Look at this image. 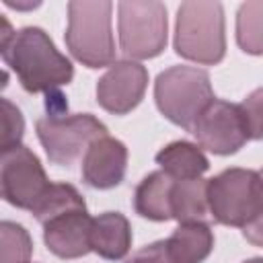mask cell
Instances as JSON below:
<instances>
[{
    "label": "cell",
    "mask_w": 263,
    "mask_h": 263,
    "mask_svg": "<svg viewBox=\"0 0 263 263\" xmlns=\"http://www.w3.org/2000/svg\"><path fill=\"white\" fill-rule=\"evenodd\" d=\"M242 236L255 245V247H263V212H257L245 226H242Z\"/></svg>",
    "instance_id": "obj_24"
},
{
    "label": "cell",
    "mask_w": 263,
    "mask_h": 263,
    "mask_svg": "<svg viewBox=\"0 0 263 263\" xmlns=\"http://www.w3.org/2000/svg\"><path fill=\"white\" fill-rule=\"evenodd\" d=\"M156 164H160V168L177 181L199 179L210 168V160L203 154L201 146L187 140H177L166 144L156 154Z\"/></svg>",
    "instance_id": "obj_15"
},
{
    "label": "cell",
    "mask_w": 263,
    "mask_h": 263,
    "mask_svg": "<svg viewBox=\"0 0 263 263\" xmlns=\"http://www.w3.org/2000/svg\"><path fill=\"white\" fill-rule=\"evenodd\" d=\"M132 226L119 212H105L92 218L90 251L109 261H119L129 253Z\"/></svg>",
    "instance_id": "obj_13"
},
{
    "label": "cell",
    "mask_w": 263,
    "mask_h": 263,
    "mask_svg": "<svg viewBox=\"0 0 263 263\" xmlns=\"http://www.w3.org/2000/svg\"><path fill=\"white\" fill-rule=\"evenodd\" d=\"M4 64L16 74L21 86L31 92H53L74 78L72 62L53 45L41 27H23L12 31L2 16V43Z\"/></svg>",
    "instance_id": "obj_1"
},
{
    "label": "cell",
    "mask_w": 263,
    "mask_h": 263,
    "mask_svg": "<svg viewBox=\"0 0 263 263\" xmlns=\"http://www.w3.org/2000/svg\"><path fill=\"white\" fill-rule=\"evenodd\" d=\"M177 179H173L168 173L154 171L146 175L136 191H134V208L142 218L154 220V222H166L173 220V208H171V195L173 185Z\"/></svg>",
    "instance_id": "obj_14"
},
{
    "label": "cell",
    "mask_w": 263,
    "mask_h": 263,
    "mask_svg": "<svg viewBox=\"0 0 263 263\" xmlns=\"http://www.w3.org/2000/svg\"><path fill=\"white\" fill-rule=\"evenodd\" d=\"M175 51L191 62L214 66L224 60V6L210 0H189L177 10Z\"/></svg>",
    "instance_id": "obj_3"
},
{
    "label": "cell",
    "mask_w": 263,
    "mask_h": 263,
    "mask_svg": "<svg viewBox=\"0 0 263 263\" xmlns=\"http://www.w3.org/2000/svg\"><path fill=\"white\" fill-rule=\"evenodd\" d=\"M68 210H86L84 197L78 193V189L70 183H51L45 197L39 201V205L31 212L37 222L45 224L53 216H60Z\"/></svg>",
    "instance_id": "obj_19"
},
{
    "label": "cell",
    "mask_w": 263,
    "mask_h": 263,
    "mask_svg": "<svg viewBox=\"0 0 263 263\" xmlns=\"http://www.w3.org/2000/svg\"><path fill=\"white\" fill-rule=\"evenodd\" d=\"M191 134L201 148L220 156L238 152L249 140L240 107L222 99H214L203 109Z\"/></svg>",
    "instance_id": "obj_9"
},
{
    "label": "cell",
    "mask_w": 263,
    "mask_h": 263,
    "mask_svg": "<svg viewBox=\"0 0 263 263\" xmlns=\"http://www.w3.org/2000/svg\"><path fill=\"white\" fill-rule=\"evenodd\" d=\"M257 195H259V212H263V168L257 171Z\"/></svg>",
    "instance_id": "obj_25"
},
{
    "label": "cell",
    "mask_w": 263,
    "mask_h": 263,
    "mask_svg": "<svg viewBox=\"0 0 263 263\" xmlns=\"http://www.w3.org/2000/svg\"><path fill=\"white\" fill-rule=\"evenodd\" d=\"M0 263H29L33 240L21 224L4 220L0 224Z\"/></svg>",
    "instance_id": "obj_20"
},
{
    "label": "cell",
    "mask_w": 263,
    "mask_h": 263,
    "mask_svg": "<svg viewBox=\"0 0 263 263\" xmlns=\"http://www.w3.org/2000/svg\"><path fill=\"white\" fill-rule=\"evenodd\" d=\"M125 263H177V261L171 255L166 240H156L138 249Z\"/></svg>",
    "instance_id": "obj_23"
},
{
    "label": "cell",
    "mask_w": 263,
    "mask_h": 263,
    "mask_svg": "<svg viewBox=\"0 0 263 263\" xmlns=\"http://www.w3.org/2000/svg\"><path fill=\"white\" fill-rule=\"evenodd\" d=\"M47 179L39 158L25 144L12 146L0 158V193L6 203L33 212L49 191Z\"/></svg>",
    "instance_id": "obj_8"
},
{
    "label": "cell",
    "mask_w": 263,
    "mask_h": 263,
    "mask_svg": "<svg viewBox=\"0 0 263 263\" xmlns=\"http://www.w3.org/2000/svg\"><path fill=\"white\" fill-rule=\"evenodd\" d=\"M236 43L245 53H263V0H249L238 6Z\"/></svg>",
    "instance_id": "obj_18"
},
{
    "label": "cell",
    "mask_w": 263,
    "mask_h": 263,
    "mask_svg": "<svg viewBox=\"0 0 263 263\" xmlns=\"http://www.w3.org/2000/svg\"><path fill=\"white\" fill-rule=\"evenodd\" d=\"M245 263H263V257H253V259H247Z\"/></svg>",
    "instance_id": "obj_26"
},
{
    "label": "cell",
    "mask_w": 263,
    "mask_h": 263,
    "mask_svg": "<svg viewBox=\"0 0 263 263\" xmlns=\"http://www.w3.org/2000/svg\"><path fill=\"white\" fill-rule=\"evenodd\" d=\"M166 245L177 263H201L214 249V232L210 224L185 222L175 228L166 238Z\"/></svg>",
    "instance_id": "obj_17"
},
{
    "label": "cell",
    "mask_w": 263,
    "mask_h": 263,
    "mask_svg": "<svg viewBox=\"0 0 263 263\" xmlns=\"http://www.w3.org/2000/svg\"><path fill=\"white\" fill-rule=\"evenodd\" d=\"M47 109V115L37 119L35 129L49 162L58 166H72L76 160L84 158L95 140L107 136V125L90 113L68 115L64 113L68 107Z\"/></svg>",
    "instance_id": "obj_5"
},
{
    "label": "cell",
    "mask_w": 263,
    "mask_h": 263,
    "mask_svg": "<svg viewBox=\"0 0 263 263\" xmlns=\"http://www.w3.org/2000/svg\"><path fill=\"white\" fill-rule=\"evenodd\" d=\"M214 99L210 74L203 68L171 66L156 76L154 101L158 111L185 132H193L195 121Z\"/></svg>",
    "instance_id": "obj_4"
},
{
    "label": "cell",
    "mask_w": 263,
    "mask_h": 263,
    "mask_svg": "<svg viewBox=\"0 0 263 263\" xmlns=\"http://www.w3.org/2000/svg\"><path fill=\"white\" fill-rule=\"evenodd\" d=\"M109 0L68 2L66 47L86 68H105L115 64V39L111 31Z\"/></svg>",
    "instance_id": "obj_2"
},
{
    "label": "cell",
    "mask_w": 263,
    "mask_h": 263,
    "mask_svg": "<svg viewBox=\"0 0 263 263\" xmlns=\"http://www.w3.org/2000/svg\"><path fill=\"white\" fill-rule=\"evenodd\" d=\"M92 218L86 210H68L43 224L47 249L62 259H78L90 253Z\"/></svg>",
    "instance_id": "obj_12"
},
{
    "label": "cell",
    "mask_w": 263,
    "mask_h": 263,
    "mask_svg": "<svg viewBox=\"0 0 263 263\" xmlns=\"http://www.w3.org/2000/svg\"><path fill=\"white\" fill-rule=\"evenodd\" d=\"M119 49L127 60H150L166 47V6L158 0H123L117 4Z\"/></svg>",
    "instance_id": "obj_6"
},
{
    "label": "cell",
    "mask_w": 263,
    "mask_h": 263,
    "mask_svg": "<svg viewBox=\"0 0 263 263\" xmlns=\"http://www.w3.org/2000/svg\"><path fill=\"white\" fill-rule=\"evenodd\" d=\"M127 171V148L109 134L95 140L82 158V181L92 189L119 185Z\"/></svg>",
    "instance_id": "obj_11"
},
{
    "label": "cell",
    "mask_w": 263,
    "mask_h": 263,
    "mask_svg": "<svg viewBox=\"0 0 263 263\" xmlns=\"http://www.w3.org/2000/svg\"><path fill=\"white\" fill-rule=\"evenodd\" d=\"M173 218L179 224L185 222H214L208 201V179H185L175 181L171 195Z\"/></svg>",
    "instance_id": "obj_16"
},
{
    "label": "cell",
    "mask_w": 263,
    "mask_h": 263,
    "mask_svg": "<svg viewBox=\"0 0 263 263\" xmlns=\"http://www.w3.org/2000/svg\"><path fill=\"white\" fill-rule=\"evenodd\" d=\"M249 140H263V86L255 88L240 105Z\"/></svg>",
    "instance_id": "obj_22"
},
{
    "label": "cell",
    "mask_w": 263,
    "mask_h": 263,
    "mask_svg": "<svg viewBox=\"0 0 263 263\" xmlns=\"http://www.w3.org/2000/svg\"><path fill=\"white\" fill-rule=\"evenodd\" d=\"M208 201L214 222L242 228L259 212L257 171L226 168L208 179Z\"/></svg>",
    "instance_id": "obj_7"
},
{
    "label": "cell",
    "mask_w": 263,
    "mask_h": 263,
    "mask_svg": "<svg viewBox=\"0 0 263 263\" xmlns=\"http://www.w3.org/2000/svg\"><path fill=\"white\" fill-rule=\"evenodd\" d=\"M148 86V70L134 60H121L97 80L99 105L113 113L125 115L140 105Z\"/></svg>",
    "instance_id": "obj_10"
},
{
    "label": "cell",
    "mask_w": 263,
    "mask_h": 263,
    "mask_svg": "<svg viewBox=\"0 0 263 263\" xmlns=\"http://www.w3.org/2000/svg\"><path fill=\"white\" fill-rule=\"evenodd\" d=\"M0 107H2V138H0V148L4 152L8 148L21 144L23 134H25V119H23L21 109L16 105H12L8 99H2L0 101Z\"/></svg>",
    "instance_id": "obj_21"
}]
</instances>
